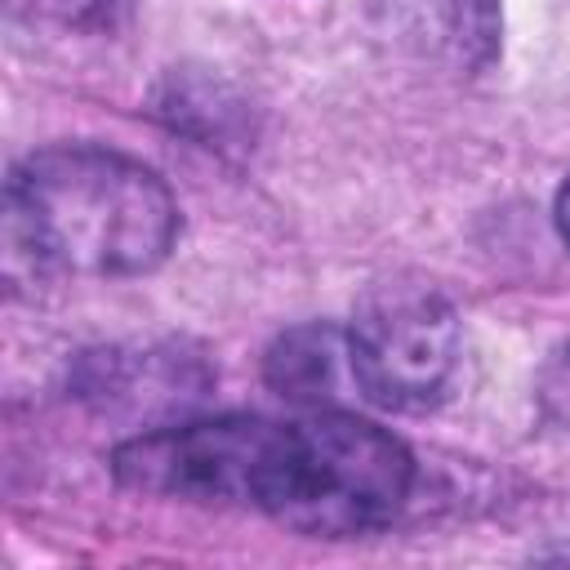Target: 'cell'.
I'll return each mask as SVG.
<instances>
[{
    "instance_id": "6da1fadb",
    "label": "cell",
    "mask_w": 570,
    "mask_h": 570,
    "mask_svg": "<svg viewBox=\"0 0 570 570\" xmlns=\"http://www.w3.org/2000/svg\"><path fill=\"white\" fill-rule=\"evenodd\" d=\"M9 232L45 267L138 276L169 258L178 200L156 169L111 147H45L9 174Z\"/></svg>"
},
{
    "instance_id": "7a4b0ae2",
    "label": "cell",
    "mask_w": 570,
    "mask_h": 570,
    "mask_svg": "<svg viewBox=\"0 0 570 570\" xmlns=\"http://www.w3.org/2000/svg\"><path fill=\"white\" fill-rule=\"evenodd\" d=\"M414 459L379 423L347 410H316L281 423L258 512L312 534L356 539L383 530L410 499Z\"/></svg>"
},
{
    "instance_id": "3957f363",
    "label": "cell",
    "mask_w": 570,
    "mask_h": 570,
    "mask_svg": "<svg viewBox=\"0 0 570 570\" xmlns=\"http://www.w3.org/2000/svg\"><path fill=\"white\" fill-rule=\"evenodd\" d=\"M459 370L454 307L423 281L374 285L347 330V374L379 410H432Z\"/></svg>"
},
{
    "instance_id": "277c9868",
    "label": "cell",
    "mask_w": 570,
    "mask_h": 570,
    "mask_svg": "<svg viewBox=\"0 0 570 570\" xmlns=\"http://www.w3.org/2000/svg\"><path fill=\"white\" fill-rule=\"evenodd\" d=\"M276 432L281 419L258 414L165 423L116 445L111 472L120 485L142 494L196 503H258Z\"/></svg>"
},
{
    "instance_id": "5b68a950",
    "label": "cell",
    "mask_w": 570,
    "mask_h": 570,
    "mask_svg": "<svg viewBox=\"0 0 570 570\" xmlns=\"http://www.w3.org/2000/svg\"><path fill=\"white\" fill-rule=\"evenodd\" d=\"M347 361V343L330 325H298L267 352V383L294 405H321L334 396Z\"/></svg>"
},
{
    "instance_id": "8992f818",
    "label": "cell",
    "mask_w": 570,
    "mask_h": 570,
    "mask_svg": "<svg viewBox=\"0 0 570 570\" xmlns=\"http://www.w3.org/2000/svg\"><path fill=\"white\" fill-rule=\"evenodd\" d=\"M539 401H543L552 423L570 428V343L548 356V365L539 374Z\"/></svg>"
},
{
    "instance_id": "52a82bcc",
    "label": "cell",
    "mask_w": 570,
    "mask_h": 570,
    "mask_svg": "<svg viewBox=\"0 0 570 570\" xmlns=\"http://www.w3.org/2000/svg\"><path fill=\"white\" fill-rule=\"evenodd\" d=\"M557 232H561V240L570 245V178H566V187L557 191Z\"/></svg>"
}]
</instances>
